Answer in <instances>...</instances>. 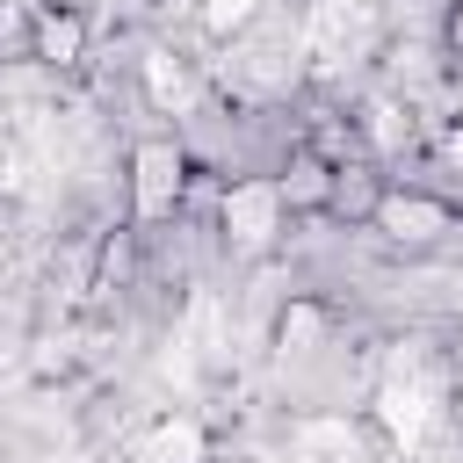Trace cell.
I'll list each match as a JSON object with an SVG mask.
<instances>
[{"label":"cell","mask_w":463,"mask_h":463,"mask_svg":"<svg viewBox=\"0 0 463 463\" xmlns=\"http://www.w3.org/2000/svg\"><path fill=\"white\" fill-rule=\"evenodd\" d=\"M282 181H246V188H232L224 195V232L239 239V246H268L275 239V224H282Z\"/></svg>","instance_id":"1"},{"label":"cell","mask_w":463,"mask_h":463,"mask_svg":"<svg viewBox=\"0 0 463 463\" xmlns=\"http://www.w3.org/2000/svg\"><path fill=\"white\" fill-rule=\"evenodd\" d=\"M174 195H181V152H174V145H145V152H137V188H130L137 217L174 210Z\"/></svg>","instance_id":"2"},{"label":"cell","mask_w":463,"mask_h":463,"mask_svg":"<svg viewBox=\"0 0 463 463\" xmlns=\"http://www.w3.org/2000/svg\"><path fill=\"white\" fill-rule=\"evenodd\" d=\"M383 232L391 239H434V232H449V210L441 203H427V195H383Z\"/></svg>","instance_id":"3"},{"label":"cell","mask_w":463,"mask_h":463,"mask_svg":"<svg viewBox=\"0 0 463 463\" xmlns=\"http://www.w3.org/2000/svg\"><path fill=\"white\" fill-rule=\"evenodd\" d=\"M195 456H203V427L195 420H174L137 449V463H195Z\"/></svg>","instance_id":"4"},{"label":"cell","mask_w":463,"mask_h":463,"mask_svg":"<svg viewBox=\"0 0 463 463\" xmlns=\"http://www.w3.org/2000/svg\"><path fill=\"white\" fill-rule=\"evenodd\" d=\"M43 58H58V65L80 58V22H72V14H51V22H43Z\"/></svg>","instance_id":"7"},{"label":"cell","mask_w":463,"mask_h":463,"mask_svg":"<svg viewBox=\"0 0 463 463\" xmlns=\"http://www.w3.org/2000/svg\"><path fill=\"white\" fill-rule=\"evenodd\" d=\"M195 7H203V22H210L217 36H232V29H246V22H253V7H260V0H195Z\"/></svg>","instance_id":"6"},{"label":"cell","mask_w":463,"mask_h":463,"mask_svg":"<svg viewBox=\"0 0 463 463\" xmlns=\"http://www.w3.org/2000/svg\"><path fill=\"white\" fill-rule=\"evenodd\" d=\"M449 36H456V51H463V7H456V22H449Z\"/></svg>","instance_id":"9"},{"label":"cell","mask_w":463,"mask_h":463,"mask_svg":"<svg viewBox=\"0 0 463 463\" xmlns=\"http://www.w3.org/2000/svg\"><path fill=\"white\" fill-rule=\"evenodd\" d=\"M383 420H391L398 441H412L420 420H427V391H420V383H391V391H383Z\"/></svg>","instance_id":"5"},{"label":"cell","mask_w":463,"mask_h":463,"mask_svg":"<svg viewBox=\"0 0 463 463\" xmlns=\"http://www.w3.org/2000/svg\"><path fill=\"white\" fill-rule=\"evenodd\" d=\"M152 94H159V101H181V94H188V80H181V65H166V58H152Z\"/></svg>","instance_id":"8"}]
</instances>
